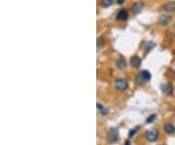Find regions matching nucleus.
Instances as JSON below:
<instances>
[{"label":"nucleus","mask_w":175,"mask_h":145,"mask_svg":"<svg viewBox=\"0 0 175 145\" xmlns=\"http://www.w3.org/2000/svg\"><path fill=\"white\" fill-rule=\"evenodd\" d=\"M141 75L143 76V78L145 79V80H150L151 79V77H152V75H151V73L149 71H147V70H143L142 72H141Z\"/></svg>","instance_id":"14"},{"label":"nucleus","mask_w":175,"mask_h":145,"mask_svg":"<svg viewBox=\"0 0 175 145\" xmlns=\"http://www.w3.org/2000/svg\"><path fill=\"white\" fill-rule=\"evenodd\" d=\"M127 18H129V13L126 10H121L117 15V19L120 20H126Z\"/></svg>","instance_id":"5"},{"label":"nucleus","mask_w":175,"mask_h":145,"mask_svg":"<svg viewBox=\"0 0 175 145\" xmlns=\"http://www.w3.org/2000/svg\"><path fill=\"white\" fill-rule=\"evenodd\" d=\"M126 145H130V142H129V141H127V142H126Z\"/></svg>","instance_id":"20"},{"label":"nucleus","mask_w":175,"mask_h":145,"mask_svg":"<svg viewBox=\"0 0 175 145\" xmlns=\"http://www.w3.org/2000/svg\"><path fill=\"white\" fill-rule=\"evenodd\" d=\"M116 65H117V67L119 68V69L123 70L127 67V61L123 58H119L116 62Z\"/></svg>","instance_id":"8"},{"label":"nucleus","mask_w":175,"mask_h":145,"mask_svg":"<svg viewBox=\"0 0 175 145\" xmlns=\"http://www.w3.org/2000/svg\"><path fill=\"white\" fill-rule=\"evenodd\" d=\"M101 3H102V5H103V6L109 7L110 5H112L113 0H101Z\"/></svg>","instance_id":"15"},{"label":"nucleus","mask_w":175,"mask_h":145,"mask_svg":"<svg viewBox=\"0 0 175 145\" xmlns=\"http://www.w3.org/2000/svg\"><path fill=\"white\" fill-rule=\"evenodd\" d=\"M96 106H97V110H98L99 113H100L101 115H103V116H105V115H107V114H108V109L106 108L105 106H103V105L100 104V103H97Z\"/></svg>","instance_id":"9"},{"label":"nucleus","mask_w":175,"mask_h":145,"mask_svg":"<svg viewBox=\"0 0 175 145\" xmlns=\"http://www.w3.org/2000/svg\"><path fill=\"white\" fill-rule=\"evenodd\" d=\"M123 2H125V0H117V3L118 4H123Z\"/></svg>","instance_id":"19"},{"label":"nucleus","mask_w":175,"mask_h":145,"mask_svg":"<svg viewBox=\"0 0 175 145\" xmlns=\"http://www.w3.org/2000/svg\"><path fill=\"white\" fill-rule=\"evenodd\" d=\"M115 87H116V89L118 90V91L123 92L127 89V87H129V84H127V82L125 79L120 78V79L116 80V82H115Z\"/></svg>","instance_id":"2"},{"label":"nucleus","mask_w":175,"mask_h":145,"mask_svg":"<svg viewBox=\"0 0 175 145\" xmlns=\"http://www.w3.org/2000/svg\"><path fill=\"white\" fill-rule=\"evenodd\" d=\"M130 63H131V65L133 66V67H139L140 65H141V59H140L139 57L134 56V57H132V58H131Z\"/></svg>","instance_id":"6"},{"label":"nucleus","mask_w":175,"mask_h":145,"mask_svg":"<svg viewBox=\"0 0 175 145\" xmlns=\"http://www.w3.org/2000/svg\"><path fill=\"white\" fill-rule=\"evenodd\" d=\"M106 138H107L108 142L110 143H115L118 141L119 139V131L116 128H111L108 131L107 135H106Z\"/></svg>","instance_id":"1"},{"label":"nucleus","mask_w":175,"mask_h":145,"mask_svg":"<svg viewBox=\"0 0 175 145\" xmlns=\"http://www.w3.org/2000/svg\"><path fill=\"white\" fill-rule=\"evenodd\" d=\"M170 20H171V18H170V17H168V16H163L160 19V23L161 24H168L170 23Z\"/></svg>","instance_id":"10"},{"label":"nucleus","mask_w":175,"mask_h":145,"mask_svg":"<svg viewBox=\"0 0 175 145\" xmlns=\"http://www.w3.org/2000/svg\"><path fill=\"white\" fill-rule=\"evenodd\" d=\"M141 10H142V5L140 3H134L132 5V11L134 13H139Z\"/></svg>","instance_id":"12"},{"label":"nucleus","mask_w":175,"mask_h":145,"mask_svg":"<svg viewBox=\"0 0 175 145\" xmlns=\"http://www.w3.org/2000/svg\"><path fill=\"white\" fill-rule=\"evenodd\" d=\"M136 83H137L138 85H139V86H142V85L145 83V81H146V80H145L144 78H143V76L141 75V73H140L138 76H137V77H136Z\"/></svg>","instance_id":"13"},{"label":"nucleus","mask_w":175,"mask_h":145,"mask_svg":"<svg viewBox=\"0 0 175 145\" xmlns=\"http://www.w3.org/2000/svg\"><path fill=\"white\" fill-rule=\"evenodd\" d=\"M104 45V40H103V38L102 37H99L98 39H97V47L98 48H101V47H103Z\"/></svg>","instance_id":"16"},{"label":"nucleus","mask_w":175,"mask_h":145,"mask_svg":"<svg viewBox=\"0 0 175 145\" xmlns=\"http://www.w3.org/2000/svg\"><path fill=\"white\" fill-rule=\"evenodd\" d=\"M135 133H136V130H131V131H130V137H131V136L133 135V134H135Z\"/></svg>","instance_id":"18"},{"label":"nucleus","mask_w":175,"mask_h":145,"mask_svg":"<svg viewBox=\"0 0 175 145\" xmlns=\"http://www.w3.org/2000/svg\"><path fill=\"white\" fill-rule=\"evenodd\" d=\"M161 91H163L164 93H167V95H170L172 89L169 85H161Z\"/></svg>","instance_id":"11"},{"label":"nucleus","mask_w":175,"mask_h":145,"mask_svg":"<svg viewBox=\"0 0 175 145\" xmlns=\"http://www.w3.org/2000/svg\"><path fill=\"white\" fill-rule=\"evenodd\" d=\"M146 138L147 140L151 142H155L156 140L159 138V133L156 130H152V131H148L146 133Z\"/></svg>","instance_id":"3"},{"label":"nucleus","mask_w":175,"mask_h":145,"mask_svg":"<svg viewBox=\"0 0 175 145\" xmlns=\"http://www.w3.org/2000/svg\"><path fill=\"white\" fill-rule=\"evenodd\" d=\"M155 119H156V115H152V116H150V117H149V118L147 119L146 122H147V123H152L154 120H155Z\"/></svg>","instance_id":"17"},{"label":"nucleus","mask_w":175,"mask_h":145,"mask_svg":"<svg viewBox=\"0 0 175 145\" xmlns=\"http://www.w3.org/2000/svg\"><path fill=\"white\" fill-rule=\"evenodd\" d=\"M164 10L166 12H174L175 11V1H170L167 4H165Z\"/></svg>","instance_id":"7"},{"label":"nucleus","mask_w":175,"mask_h":145,"mask_svg":"<svg viewBox=\"0 0 175 145\" xmlns=\"http://www.w3.org/2000/svg\"><path fill=\"white\" fill-rule=\"evenodd\" d=\"M164 130L165 133H167V134H174L175 133V127L173 124H170V123H167V124H165V125L164 126Z\"/></svg>","instance_id":"4"}]
</instances>
